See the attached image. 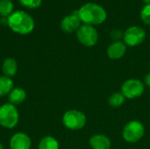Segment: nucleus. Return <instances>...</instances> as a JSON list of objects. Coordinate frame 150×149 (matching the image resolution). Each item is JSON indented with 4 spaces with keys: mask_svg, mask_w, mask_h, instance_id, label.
<instances>
[{
    "mask_svg": "<svg viewBox=\"0 0 150 149\" xmlns=\"http://www.w3.org/2000/svg\"><path fill=\"white\" fill-rule=\"evenodd\" d=\"M127 51V45L125 42L114 41L107 48V55L112 60H118L124 56Z\"/></svg>",
    "mask_w": 150,
    "mask_h": 149,
    "instance_id": "nucleus-11",
    "label": "nucleus"
},
{
    "mask_svg": "<svg viewBox=\"0 0 150 149\" xmlns=\"http://www.w3.org/2000/svg\"><path fill=\"white\" fill-rule=\"evenodd\" d=\"M111 38L114 40V41H120L121 39H123L124 36V32L122 31H120V29H114L111 32Z\"/></svg>",
    "mask_w": 150,
    "mask_h": 149,
    "instance_id": "nucleus-21",
    "label": "nucleus"
},
{
    "mask_svg": "<svg viewBox=\"0 0 150 149\" xmlns=\"http://www.w3.org/2000/svg\"><path fill=\"white\" fill-rule=\"evenodd\" d=\"M121 92L126 98L134 99L144 92V84L139 79H128L121 86Z\"/></svg>",
    "mask_w": 150,
    "mask_h": 149,
    "instance_id": "nucleus-7",
    "label": "nucleus"
},
{
    "mask_svg": "<svg viewBox=\"0 0 150 149\" xmlns=\"http://www.w3.org/2000/svg\"><path fill=\"white\" fill-rule=\"evenodd\" d=\"M145 83H146V84L150 88V73H149L147 75V76L145 77Z\"/></svg>",
    "mask_w": 150,
    "mask_h": 149,
    "instance_id": "nucleus-22",
    "label": "nucleus"
},
{
    "mask_svg": "<svg viewBox=\"0 0 150 149\" xmlns=\"http://www.w3.org/2000/svg\"><path fill=\"white\" fill-rule=\"evenodd\" d=\"M31 146V139L25 133H16L10 140L11 149H30Z\"/></svg>",
    "mask_w": 150,
    "mask_h": 149,
    "instance_id": "nucleus-10",
    "label": "nucleus"
},
{
    "mask_svg": "<svg viewBox=\"0 0 150 149\" xmlns=\"http://www.w3.org/2000/svg\"><path fill=\"white\" fill-rule=\"evenodd\" d=\"M38 149H59V143L57 140L52 136H46L40 140Z\"/></svg>",
    "mask_w": 150,
    "mask_h": 149,
    "instance_id": "nucleus-16",
    "label": "nucleus"
},
{
    "mask_svg": "<svg viewBox=\"0 0 150 149\" xmlns=\"http://www.w3.org/2000/svg\"><path fill=\"white\" fill-rule=\"evenodd\" d=\"M92 149H110L111 141L105 134H95L89 141Z\"/></svg>",
    "mask_w": 150,
    "mask_h": 149,
    "instance_id": "nucleus-12",
    "label": "nucleus"
},
{
    "mask_svg": "<svg viewBox=\"0 0 150 149\" xmlns=\"http://www.w3.org/2000/svg\"><path fill=\"white\" fill-rule=\"evenodd\" d=\"M13 4L11 0H0V15L9 17L12 14Z\"/></svg>",
    "mask_w": 150,
    "mask_h": 149,
    "instance_id": "nucleus-18",
    "label": "nucleus"
},
{
    "mask_svg": "<svg viewBox=\"0 0 150 149\" xmlns=\"http://www.w3.org/2000/svg\"><path fill=\"white\" fill-rule=\"evenodd\" d=\"M63 126L69 130H80L86 124V116L83 112L77 110H69L62 117Z\"/></svg>",
    "mask_w": 150,
    "mask_h": 149,
    "instance_id": "nucleus-4",
    "label": "nucleus"
},
{
    "mask_svg": "<svg viewBox=\"0 0 150 149\" xmlns=\"http://www.w3.org/2000/svg\"><path fill=\"white\" fill-rule=\"evenodd\" d=\"M81 20L78 17V11H75L69 16H66L61 22V28L66 33H71L76 32L80 25Z\"/></svg>",
    "mask_w": 150,
    "mask_h": 149,
    "instance_id": "nucleus-9",
    "label": "nucleus"
},
{
    "mask_svg": "<svg viewBox=\"0 0 150 149\" xmlns=\"http://www.w3.org/2000/svg\"><path fill=\"white\" fill-rule=\"evenodd\" d=\"M8 25L16 33L25 35L30 33L34 28L33 18L25 11H17L8 17Z\"/></svg>",
    "mask_w": 150,
    "mask_h": 149,
    "instance_id": "nucleus-2",
    "label": "nucleus"
},
{
    "mask_svg": "<svg viewBox=\"0 0 150 149\" xmlns=\"http://www.w3.org/2000/svg\"><path fill=\"white\" fill-rule=\"evenodd\" d=\"M146 38V32L142 27L140 26H131L126 30L124 32L123 40L127 46L136 47L141 45Z\"/></svg>",
    "mask_w": 150,
    "mask_h": 149,
    "instance_id": "nucleus-8",
    "label": "nucleus"
},
{
    "mask_svg": "<svg viewBox=\"0 0 150 149\" xmlns=\"http://www.w3.org/2000/svg\"><path fill=\"white\" fill-rule=\"evenodd\" d=\"M19 119L18 111L15 105L5 103L0 106V126L7 128L12 129L15 127Z\"/></svg>",
    "mask_w": 150,
    "mask_h": 149,
    "instance_id": "nucleus-3",
    "label": "nucleus"
},
{
    "mask_svg": "<svg viewBox=\"0 0 150 149\" xmlns=\"http://www.w3.org/2000/svg\"><path fill=\"white\" fill-rule=\"evenodd\" d=\"M18 2L23 5L30 9L38 8L42 0H18Z\"/></svg>",
    "mask_w": 150,
    "mask_h": 149,
    "instance_id": "nucleus-20",
    "label": "nucleus"
},
{
    "mask_svg": "<svg viewBox=\"0 0 150 149\" xmlns=\"http://www.w3.org/2000/svg\"><path fill=\"white\" fill-rule=\"evenodd\" d=\"M146 4H150V0H142Z\"/></svg>",
    "mask_w": 150,
    "mask_h": 149,
    "instance_id": "nucleus-23",
    "label": "nucleus"
},
{
    "mask_svg": "<svg viewBox=\"0 0 150 149\" xmlns=\"http://www.w3.org/2000/svg\"><path fill=\"white\" fill-rule=\"evenodd\" d=\"M0 149H4V146L0 143Z\"/></svg>",
    "mask_w": 150,
    "mask_h": 149,
    "instance_id": "nucleus-24",
    "label": "nucleus"
},
{
    "mask_svg": "<svg viewBox=\"0 0 150 149\" xmlns=\"http://www.w3.org/2000/svg\"><path fill=\"white\" fill-rule=\"evenodd\" d=\"M26 98V92L22 88H13L8 95L9 103L17 105L23 103Z\"/></svg>",
    "mask_w": 150,
    "mask_h": 149,
    "instance_id": "nucleus-13",
    "label": "nucleus"
},
{
    "mask_svg": "<svg viewBox=\"0 0 150 149\" xmlns=\"http://www.w3.org/2000/svg\"><path fill=\"white\" fill-rule=\"evenodd\" d=\"M2 71L4 76L7 77H12L16 75L18 71V64L15 59L6 58L2 65Z\"/></svg>",
    "mask_w": 150,
    "mask_h": 149,
    "instance_id": "nucleus-14",
    "label": "nucleus"
},
{
    "mask_svg": "<svg viewBox=\"0 0 150 149\" xmlns=\"http://www.w3.org/2000/svg\"><path fill=\"white\" fill-rule=\"evenodd\" d=\"M77 40L85 47H93L98 40V33L93 25H83L76 31Z\"/></svg>",
    "mask_w": 150,
    "mask_h": 149,
    "instance_id": "nucleus-6",
    "label": "nucleus"
},
{
    "mask_svg": "<svg viewBox=\"0 0 150 149\" xmlns=\"http://www.w3.org/2000/svg\"><path fill=\"white\" fill-rule=\"evenodd\" d=\"M141 18L144 24L150 25V4H145L142 9Z\"/></svg>",
    "mask_w": 150,
    "mask_h": 149,
    "instance_id": "nucleus-19",
    "label": "nucleus"
},
{
    "mask_svg": "<svg viewBox=\"0 0 150 149\" xmlns=\"http://www.w3.org/2000/svg\"><path fill=\"white\" fill-rule=\"evenodd\" d=\"M145 133V127L142 123L137 120L128 122L122 131L124 140L128 143H135L139 141Z\"/></svg>",
    "mask_w": 150,
    "mask_h": 149,
    "instance_id": "nucleus-5",
    "label": "nucleus"
},
{
    "mask_svg": "<svg viewBox=\"0 0 150 149\" xmlns=\"http://www.w3.org/2000/svg\"><path fill=\"white\" fill-rule=\"evenodd\" d=\"M125 100L126 97L122 94V92H115L110 97L108 103L112 108H118L124 104Z\"/></svg>",
    "mask_w": 150,
    "mask_h": 149,
    "instance_id": "nucleus-17",
    "label": "nucleus"
},
{
    "mask_svg": "<svg viewBox=\"0 0 150 149\" xmlns=\"http://www.w3.org/2000/svg\"><path fill=\"white\" fill-rule=\"evenodd\" d=\"M78 17L84 25H96L104 23L107 18L105 10L95 3H86L78 11Z\"/></svg>",
    "mask_w": 150,
    "mask_h": 149,
    "instance_id": "nucleus-1",
    "label": "nucleus"
},
{
    "mask_svg": "<svg viewBox=\"0 0 150 149\" xmlns=\"http://www.w3.org/2000/svg\"><path fill=\"white\" fill-rule=\"evenodd\" d=\"M13 81L5 76H0V97L9 95L13 89Z\"/></svg>",
    "mask_w": 150,
    "mask_h": 149,
    "instance_id": "nucleus-15",
    "label": "nucleus"
}]
</instances>
